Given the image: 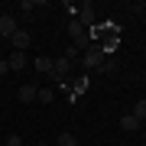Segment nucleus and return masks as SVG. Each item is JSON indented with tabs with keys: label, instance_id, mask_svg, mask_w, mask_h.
I'll return each mask as SVG.
<instances>
[{
	"label": "nucleus",
	"instance_id": "f8f14e48",
	"mask_svg": "<svg viewBox=\"0 0 146 146\" xmlns=\"http://www.w3.org/2000/svg\"><path fill=\"white\" fill-rule=\"evenodd\" d=\"M133 117L140 120V123L146 120V98H140V101H136V104H133Z\"/></svg>",
	"mask_w": 146,
	"mask_h": 146
},
{
	"label": "nucleus",
	"instance_id": "4468645a",
	"mask_svg": "<svg viewBox=\"0 0 146 146\" xmlns=\"http://www.w3.org/2000/svg\"><path fill=\"white\" fill-rule=\"evenodd\" d=\"M98 72H107V75H114V72H117V62H114V58H104V65H101Z\"/></svg>",
	"mask_w": 146,
	"mask_h": 146
},
{
	"label": "nucleus",
	"instance_id": "423d86ee",
	"mask_svg": "<svg viewBox=\"0 0 146 146\" xmlns=\"http://www.w3.org/2000/svg\"><path fill=\"white\" fill-rule=\"evenodd\" d=\"M16 98L23 101V104H33V101L39 98V84L29 81V84H20V91H16Z\"/></svg>",
	"mask_w": 146,
	"mask_h": 146
},
{
	"label": "nucleus",
	"instance_id": "f03ea898",
	"mask_svg": "<svg viewBox=\"0 0 146 146\" xmlns=\"http://www.w3.org/2000/svg\"><path fill=\"white\" fill-rule=\"evenodd\" d=\"M104 58H107V52L98 46V42H91L88 49L81 52V58H78V65H81V72L88 75V72H98L101 65H104Z\"/></svg>",
	"mask_w": 146,
	"mask_h": 146
},
{
	"label": "nucleus",
	"instance_id": "f257e3e1",
	"mask_svg": "<svg viewBox=\"0 0 146 146\" xmlns=\"http://www.w3.org/2000/svg\"><path fill=\"white\" fill-rule=\"evenodd\" d=\"M91 42H98V46L110 55L117 49V42H120V26L117 23H98V26L91 29Z\"/></svg>",
	"mask_w": 146,
	"mask_h": 146
},
{
	"label": "nucleus",
	"instance_id": "ddd939ff",
	"mask_svg": "<svg viewBox=\"0 0 146 146\" xmlns=\"http://www.w3.org/2000/svg\"><path fill=\"white\" fill-rule=\"evenodd\" d=\"M55 143H58V146H78V140H75L68 130H65V133H58V136H55Z\"/></svg>",
	"mask_w": 146,
	"mask_h": 146
},
{
	"label": "nucleus",
	"instance_id": "1a4fd4ad",
	"mask_svg": "<svg viewBox=\"0 0 146 146\" xmlns=\"http://www.w3.org/2000/svg\"><path fill=\"white\" fill-rule=\"evenodd\" d=\"M120 130H127V133L140 130V120H136L133 114H123V117H120Z\"/></svg>",
	"mask_w": 146,
	"mask_h": 146
},
{
	"label": "nucleus",
	"instance_id": "0eeeda50",
	"mask_svg": "<svg viewBox=\"0 0 146 146\" xmlns=\"http://www.w3.org/2000/svg\"><path fill=\"white\" fill-rule=\"evenodd\" d=\"M7 62H10V72H20V68H26V52H16V49H13Z\"/></svg>",
	"mask_w": 146,
	"mask_h": 146
},
{
	"label": "nucleus",
	"instance_id": "dca6fc26",
	"mask_svg": "<svg viewBox=\"0 0 146 146\" xmlns=\"http://www.w3.org/2000/svg\"><path fill=\"white\" fill-rule=\"evenodd\" d=\"M7 146H23V140L20 136H7Z\"/></svg>",
	"mask_w": 146,
	"mask_h": 146
},
{
	"label": "nucleus",
	"instance_id": "20e7f679",
	"mask_svg": "<svg viewBox=\"0 0 146 146\" xmlns=\"http://www.w3.org/2000/svg\"><path fill=\"white\" fill-rule=\"evenodd\" d=\"M16 29H20L16 16H13V13H0V39H10Z\"/></svg>",
	"mask_w": 146,
	"mask_h": 146
},
{
	"label": "nucleus",
	"instance_id": "9d476101",
	"mask_svg": "<svg viewBox=\"0 0 146 146\" xmlns=\"http://www.w3.org/2000/svg\"><path fill=\"white\" fill-rule=\"evenodd\" d=\"M36 72L39 75H52V58H49V55H39L36 58Z\"/></svg>",
	"mask_w": 146,
	"mask_h": 146
},
{
	"label": "nucleus",
	"instance_id": "7ed1b4c3",
	"mask_svg": "<svg viewBox=\"0 0 146 146\" xmlns=\"http://www.w3.org/2000/svg\"><path fill=\"white\" fill-rule=\"evenodd\" d=\"M68 36H72V46L78 49V52H84V49L91 46V29L81 26L78 20H68Z\"/></svg>",
	"mask_w": 146,
	"mask_h": 146
},
{
	"label": "nucleus",
	"instance_id": "39448f33",
	"mask_svg": "<svg viewBox=\"0 0 146 146\" xmlns=\"http://www.w3.org/2000/svg\"><path fill=\"white\" fill-rule=\"evenodd\" d=\"M10 46L16 49V52H26V49L33 46V36H29V33H26V29H16V33H13V36H10Z\"/></svg>",
	"mask_w": 146,
	"mask_h": 146
},
{
	"label": "nucleus",
	"instance_id": "6e6552de",
	"mask_svg": "<svg viewBox=\"0 0 146 146\" xmlns=\"http://www.w3.org/2000/svg\"><path fill=\"white\" fill-rule=\"evenodd\" d=\"M84 91H88V75H75V78H72V94H84Z\"/></svg>",
	"mask_w": 146,
	"mask_h": 146
},
{
	"label": "nucleus",
	"instance_id": "9b49d317",
	"mask_svg": "<svg viewBox=\"0 0 146 146\" xmlns=\"http://www.w3.org/2000/svg\"><path fill=\"white\" fill-rule=\"evenodd\" d=\"M39 104H52V101H55V88H39Z\"/></svg>",
	"mask_w": 146,
	"mask_h": 146
},
{
	"label": "nucleus",
	"instance_id": "2eb2a0df",
	"mask_svg": "<svg viewBox=\"0 0 146 146\" xmlns=\"http://www.w3.org/2000/svg\"><path fill=\"white\" fill-rule=\"evenodd\" d=\"M0 75H10V62L7 58H0Z\"/></svg>",
	"mask_w": 146,
	"mask_h": 146
}]
</instances>
